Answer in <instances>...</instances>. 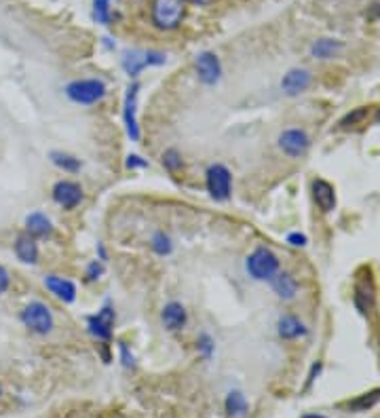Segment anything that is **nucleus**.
<instances>
[{
    "label": "nucleus",
    "mask_w": 380,
    "mask_h": 418,
    "mask_svg": "<svg viewBox=\"0 0 380 418\" xmlns=\"http://www.w3.org/2000/svg\"><path fill=\"white\" fill-rule=\"evenodd\" d=\"M286 241L290 246H294V248H304L306 246V235H303V233H290Z\"/></svg>",
    "instance_id": "nucleus-33"
},
{
    "label": "nucleus",
    "mask_w": 380,
    "mask_h": 418,
    "mask_svg": "<svg viewBox=\"0 0 380 418\" xmlns=\"http://www.w3.org/2000/svg\"><path fill=\"white\" fill-rule=\"evenodd\" d=\"M161 324L167 332H182L188 324V311L182 302L178 300H171L163 307L161 311Z\"/></svg>",
    "instance_id": "nucleus-13"
},
{
    "label": "nucleus",
    "mask_w": 380,
    "mask_h": 418,
    "mask_svg": "<svg viewBox=\"0 0 380 418\" xmlns=\"http://www.w3.org/2000/svg\"><path fill=\"white\" fill-rule=\"evenodd\" d=\"M310 190H313V199H315L317 207L323 214H330V211L336 209V190H334V186L330 182L317 177V180H313Z\"/></svg>",
    "instance_id": "nucleus-15"
},
{
    "label": "nucleus",
    "mask_w": 380,
    "mask_h": 418,
    "mask_svg": "<svg viewBox=\"0 0 380 418\" xmlns=\"http://www.w3.org/2000/svg\"><path fill=\"white\" fill-rule=\"evenodd\" d=\"M273 292L281 298V300H292L298 294V281L294 279L292 273L288 270H279L273 279H271Z\"/></svg>",
    "instance_id": "nucleus-19"
},
{
    "label": "nucleus",
    "mask_w": 380,
    "mask_h": 418,
    "mask_svg": "<svg viewBox=\"0 0 380 418\" xmlns=\"http://www.w3.org/2000/svg\"><path fill=\"white\" fill-rule=\"evenodd\" d=\"M195 70H197V77L199 81L207 87H214V84L220 83L222 79V62L216 53L212 51H203L197 55L195 60Z\"/></svg>",
    "instance_id": "nucleus-10"
},
{
    "label": "nucleus",
    "mask_w": 380,
    "mask_h": 418,
    "mask_svg": "<svg viewBox=\"0 0 380 418\" xmlns=\"http://www.w3.org/2000/svg\"><path fill=\"white\" fill-rule=\"evenodd\" d=\"M353 302H355V307H357V311L362 315H370L372 313L374 302H376V287H374V279H372L370 270L355 281Z\"/></svg>",
    "instance_id": "nucleus-11"
},
{
    "label": "nucleus",
    "mask_w": 380,
    "mask_h": 418,
    "mask_svg": "<svg viewBox=\"0 0 380 418\" xmlns=\"http://www.w3.org/2000/svg\"><path fill=\"white\" fill-rule=\"evenodd\" d=\"M114 321H116V311L112 304H104L95 315L87 317V332L93 336L97 342H110L114 334Z\"/></svg>",
    "instance_id": "nucleus-7"
},
{
    "label": "nucleus",
    "mask_w": 380,
    "mask_h": 418,
    "mask_svg": "<svg viewBox=\"0 0 380 418\" xmlns=\"http://www.w3.org/2000/svg\"><path fill=\"white\" fill-rule=\"evenodd\" d=\"M0 395H2V385H0Z\"/></svg>",
    "instance_id": "nucleus-39"
},
{
    "label": "nucleus",
    "mask_w": 380,
    "mask_h": 418,
    "mask_svg": "<svg viewBox=\"0 0 380 418\" xmlns=\"http://www.w3.org/2000/svg\"><path fill=\"white\" fill-rule=\"evenodd\" d=\"M184 17H186L184 0H152L151 19L156 30H163V32L178 30Z\"/></svg>",
    "instance_id": "nucleus-1"
},
{
    "label": "nucleus",
    "mask_w": 380,
    "mask_h": 418,
    "mask_svg": "<svg viewBox=\"0 0 380 418\" xmlns=\"http://www.w3.org/2000/svg\"><path fill=\"white\" fill-rule=\"evenodd\" d=\"M165 62H167V57L161 51H140V49H134V51H127L123 55L121 66H123V70L127 72L129 79H136V77H140L142 70H146L151 66H163Z\"/></svg>",
    "instance_id": "nucleus-6"
},
{
    "label": "nucleus",
    "mask_w": 380,
    "mask_h": 418,
    "mask_svg": "<svg viewBox=\"0 0 380 418\" xmlns=\"http://www.w3.org/2000/svg\"><path fill=\"white\" fill-rule=\"evenodd\" d=\"M184 2H190V4H197V6H207V4H212L214 0H184Z\"/></svg>",
    "instance_id": "nucleus-36"
},
{
    "label": "nucleus",
    "mask_w": 380,
    "mask_h": 418,
    "mask_svg": "<svg viewBox=\"0 0 380 418\" xmlns=\"http://www.w3.org/2000/svg\"><path fill=\"white\" fill-rule=\"evenodd\" d=\"M379 400H380V389H374V391L364 393V395H359L357 400L349 402V408H351V410H355V412H366V410H370V408H372Z\"/></svg>",
    "instance_id": "nucleus-26"
},
{
    "label": "nucleus",
    "mask_w": 380,
    "mask_h": 418,
    "mask_svg": "<svg viewBox=\"0 0 380 418\" xmlns=\"http://www.w3.org/2000/svg\"><path fill=\"white\" fill-rule=\"evenodd\" d=\"M245 270L256 281H271L279 273V258L273 250L260 246L247 255Z\"/></svg>",
    "instance_id": "nucleus-3"
},
{
    "label": "nucleus",
    "mask_w": 380,
    "mask_h": 418,
    "mask_svg": "<svg viewBox=\"0 0 380 418\" xmlns=\"http://www.w3.org/2000/svg\"><path fill=\"white\" fill-rule=\"evenodd\" d=\"M303 418H327V417H323V414H304Z\"/></svg>",
    "instance_id": "nucleus-37"
},
{
    "label": "nucleus",
    "mask_w": 380,
    "mask_h": 418,
    "mask_svg": "<svg viewBox=\"0 0 380 418\" xmlns=\"http://www.w3.org/2000/svg\"><path fill=\"white\" fill-rule=\"evenodd\" d=\"M342 49V45L338 40L332 38H319L313 47H310V55L317 60H332L338 51Z\"/></svg>",
    "instance_id": "nucleus-23"
},
{
    "label": "nucleus",
    "mask_w": 380,
    "mask_h": 418,
    "mask_svg": "<svg viewBox=\"0 0 380 418\" xmlns=\"http://www.w3.org/2000/svg\"><path fill=\"white\" fill-rule=\"evenodd\" d=\"M49 161H51L58 169L66 171V173H78L80 167H82L80 159H76L75 155L64 153V150H51V153H49Z\"/></svg>",
    "instance_id": "nucleus-22"
},
{
    "label": "nucleus",
    "mask_w": 380,
    "mask_h": 418,
    "mask_svg": "<svg viewBox=\"0 0 380 418\" xmlns=\"http://www.w3.org/2000/svg\"><path fill=\"white\" fill-rule=\"evenodd\" d=\"M277 334L286 340H296V338H303V336L308 334L306 326L298 317L294 315H283L279 321H277Z\"/></svg>",
    "instance_id": "nucleus-20"
},
{
    "label": "nucleus",
    "mask_w": 380,
    "mask_h": 418,
    "mask_svg": "<svg viewBox=\"0 0 380 418\" xmlns=\"http://www.w3.org/2000/svg\"><path fill=\"white\" fill-rule=\"evenodd\" d=\"M151 248L156 255H169L173 251V241L165 231H156L151 237Z\"/></svg>",
    "instance_id": "nucleus-24"
},
{
    "label": "nucleus",
    "mask_w": 380,
    "mask_h": 418,
    "mask_svg": "<svg viewBox=\"0 0 380 418\" xmlns=\"http://www.w3.org/2000/svg\"><path fill=\"white\" fill-rule=\"evenodd\" d=\"M93 19L102 26H110L112 21L110 0H93Z\"/></svg>",
    "instance_id": "nucleus-28"
},
{
    "label": "nucleus",
    "mask_w": 380,
    "mask_h": 418,
    "mask_svg": "<svg viewBox=\"0 0 380 418\" xmlns=\"http://www.w3.org/2000/svg\"><path fill=\"white\" fill-rule=\"evenodd\" d=\"M19 321L23 324V328L28 332L36 336H47L53 332L55 328V317L53 311L49 309V304L40 302V300H32L28 302L21 313H19Z\"/></svg>",
    "instance_id": "nucleus-2"
},
{
    "label": "nucleus",
    "mask_w": 380,
    "mask_h": 418,
    "mask_svg": "<svg viewBox=\"0 0 380 418\" xmlns=\"http://www.w3.org/2000/svg\"><path fill=\"white\" fill-rule=\"evenodd\" d=\"M125 167L127 169H146L148 167V161L142 159L140 155H129L127 161H125Z\"/></svg>",
    "instance_id": "nucleus-32"
},
{
    "label": "nucleus",
    "mask_w": 380,
    "mask_h": 418,
    "mask_svg": "<svg viewBox=\"0 0 380 418\" xmlns=\"http://www.w3.org/2000/svg\"><path fill=\"white\" fill-rule=\"evenodd\" d=\"M310 81H313V77H310L308 70H304V68H294V70H290V72L283 77V81H281V91H283L286 95H290V97L300 95L303 91L308 89Z\"/></svg>",
    "instance_id": "nucleus-18"
},
{
    "label": "nucleus",
    "mask_w": 380,
    "mask_h": 418,
    "mask_svg": "<svg viewBox=\"0 0 380 418\" xmlns=\"http://www.w3.org/2000/svg\"><path fill=\"white\" fill-rule=\"evenodd\" d=\"M119 353H121V363L125 368H136V357H134L131 348L125 342H119Z\"/></svg>",
    "instance_id": "nucleus-31"
},
{
    "label": "nucleus",
    "mask_w": 380,
    "mask_h": 418,
    "mask_svg": "<svg viewBox=\"0 0 380 418\" xmlns=\"http://www.w3.org/2000/svg\"><path fill=\"white\" fill-rule=\"evenodd\" d=\"M26 233L30 237H34L36 241L38 239H49L53 235V222L47 214L43 211H32L28 218H26Z\"/></svg>",
    "instance_id": "nucleus-16"
},
{
    "label": "nucleus",
    "mask_w": 380,
    "mask_h": 418,
    "mask_svg": "<svg viewBox=\"0 0 380 418\" xmlns=\"http://www.w3.org/2000/svg\"><path fill=\"white\" fill-rule=\"evenodd\" d=\"M374 121H376V123H380V108H379V112H376V116H374Z\"/></svg>",
    "instance_id": "nucleus-38"
},
{
    "label": "nucleus",
    "mask_w": 380,
    "mask_h": 418,
    "mask_svg": "<svg viewBox=\"0 0 380 418\" xmlns=\"http://www.w3.org/2000/svg\"><path fill=\"white\" fill-rule=\"evenodd\" d=\"M97 253H99V258H97V260H102V262H106V260H108V253H106L104 243H97Z\"/></svg>",
    "instance_id": "nucleus-35"
},
{
    "label": "nucleus",
    "mask_w": 380,
    "mask_h": 418,
    "mask_svg": "<svg viewBox=\"0 0 380 418\" xmlns=\"http://www.w3.org/2000/svg\"><path fill=\"white\" fill-rule=\"evenodd\" d=\"M370 116V110L368 108H355L351 110L342 121H340V129H351V127H357V125H364Z\"/></svg>",
    "instance_id": "nucleus-27"
},
{
    "label": "nucleus",
    "mask_w": 380,
    "mask_h": 418,
    "mask_svg": "<svg viewBox=\"0 0 380 418\" xmlns=\"http://www.w3.org/2000/svg\"><path fill=\"white\" fill-rule=\"evenodd\" d=\"M51 199L66 211L76 209L82 203V186L75 180H60L51 188Z\"/></svg>",
    "instance_id": "nucleus-9"
},
{
    "label": "nucleus",
    "mask_w": 380,
    "mask_h": 418,
    "mask_svg": "<svg viewBox=\"0 0 380 418\" xmlns=\"http://www.w3.org/2000/svg\"><path fill=\"white\" fill-rule=\"evenodd\" d=\"M106 83L99 79H78L66 84V97L80 106L97 104L106 97Z\"/></svg>",
    "instance_id": "nucleus-4"
},
{
    "label": "nucleus",
    "mask_w": 380,
    "mask_h": 418,
    "mask_svg": "<svg viewBox=\"0 0 380 418\" xmlns=\"http://www.w3.org/2000/svg\"><path fill=\"white\" fill-rule=\"evenodd\" d=\"M104 262L102 260H93V262H89L87 264V268H85V279L91 283V281H97V279H102V275H104Z\"/></svg>",
    "instance_id": "nucleus-30"
},
{
    "label": "nucleus",
    "mask_w": 380,
    "mask_h": 418,
    "mask_svg": "<svg viewBox=\"0 0 380 418\" xmlns=\"http://www.w3.org/2000/svg\"><path fill=\"white\" fill-rule=\"evenodd\" d=\"M11 287V275L4 266H0V296Z\"/></svg>",
    "instance_id": "nucleus-34"
},
{
    "label": "nucleus",
    "mask_w": 380,
    "mask_h": 418,
    "mask_svg": "<svg viewBox=\"0 0 380 418\" xmlns=\"http://www.w3.org/2000/svg\"><path fill=\"white\" fill-rule=\"evenodd\" d=\"M205 188L210 192V197L218 203L228 201L232 194V173L227 165L222 163H214L205 171Z\"/></svg>",
    "instance_id": "nucleus-5"
},
{
    "label": "nucleus",
    "mask_w": 380,
    "mask_h": 418,
    "mask_svg": "<svg viewBox=\"0 0 380 418\" xmlns=\"http://www.w3.org/2000/svg\"><path fill=\"white\" fill-rule=\"evenodd\" d=\"M277 142H279V148H281L288 157H292V159L304 157V155L308 153V148H310V140H308L306 131L296 129V127L286 129V131L279 136Z\"/></svg>",
    "instance_id": "nucleus-12"
},
{
    "label": "nucleus",
    "mask_w": 380,
    "mask_h": 418,
    "mask_svg": "<svg viewBox=\"0 0 380 418\" xmlns=\"http://www.w3.org/2000/svg\"><path fill=\"white\" fill-rule=\"evenodd\" d=\"M214 348H216V342H214V338L210 334H203L197 338V351L205 357V359H210L212 355H214Z\"/></svg>",
    "instance_id": "nucleus-29"
},
{
    "label": "nucleus",
    "mask_w": 380,
    "mask_h": 418,
    "mask_svg": "<svg viewBox=\"0 0 380 418\" xmlns=\"http://www.w3.org/2000/svg\"><path fill=\"white\" fill-rule=\"evenodd\" d=\"M138 95H140V83H129L125 97H123V121L125 131L131 142H140V123H138Z\"/></svg>",
    "instance_id": "nucleus-8"
},
{
    "label": "nucleus",
    "mask_w": 380,
    "mask_h": 418,
    "mask_svg": "<svg viewBox=\"0 0 380 418\" xmlns=\"http://www.w3.org/2000/svg\"><path fill=\"white\" fill-rule=\"evenodd\" d=\"M161 163L169 173H178L180 169L184 167V159H182V153L178 148H167L161 155Z\"/></svg>",
    "instance_id": "nucleus-25"
},
{
    "label": "nucleus",
    "mask_w": 380,
    "mask_h": 418,
    "mask_svg": "<svg viewBox=\"0 0 380 418\" xmlns=\"http://www.w3.org/2000/svg\"><path fill=\"white\" fill-rule=\"evenodd\" d=\"M43 283H45V287H47L58 300H62V302H66V304H72L76 300L75 281L64 279V277H60V275H47V277L43 279Z\"/></svg>",
    "instance_id": "nucleus-14"
},
{
    "label": "nucleus",
    "mask_w": 380,
    "mask_h": 418,
    "mask_svg": "<svg viewBox=\"0 0 380 418\" xmlns=\"http://www.w3.org/2000/svg\"><path fill=\"white\" fill-rule=\"evenodd\" d=\"M13 251H15L17 260L23 262V264H36V262H38V255H40V250H38L36 239L30 237L28 233H21V235L15 237Z\"/></svg>",
    "instance_id": "nucleus-17"
},
{
    "label": "nucleus",
    "mask_w": 380,
    "mask_h": 418,
    "mask_svg": "<svg viewBox=\"0 0 380 418\" xmlns=\"http://www.w3.org/2000/svg\"><path fill=\"white\" fill-rule=\"evenodd\" d=\"M224 410L230 418H243L249 410V404L241 391H230L224 400Z\"/></svg>",
    "instance_id": "nucleus-21"
}]
</instances>
